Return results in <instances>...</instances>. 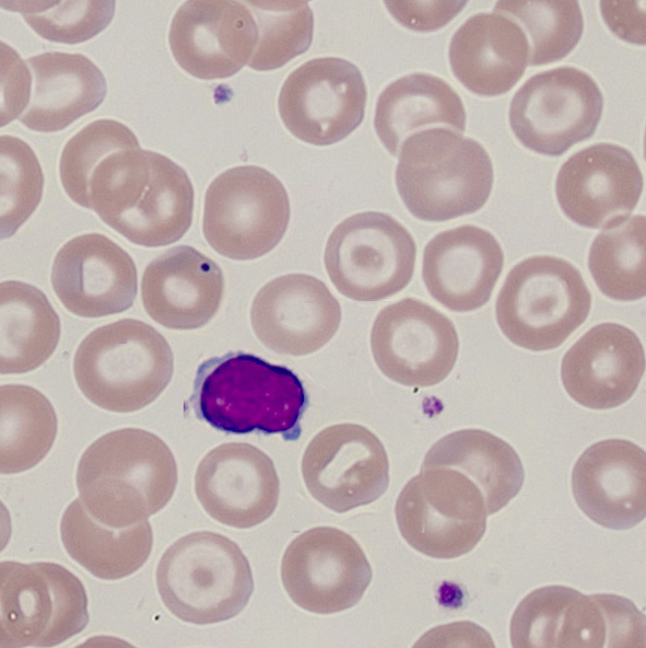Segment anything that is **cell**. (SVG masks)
Returning a JSON list of instances; mask_svg holds the SVG:
<instances>
[{
    "label": "cell",
    "mask_w": 646,
    "mask_h": 648,
    "mask_svg": "<svg viewBox=\"0 0 646 648\" xmlns=\"http://www.w3.org/2000/svg\"><path fill=\"white\" fill-rule=\"evenodd\" d=\"M10 11L22 13L24 21L40 37L61 44L83 43L104 31L115 14L113 0L0 1Z\"/></svg>",
    "instance_id": "8d00e7d4"
},
{
    "label": "cell",
    "mask_w": 646,
    "mask_h": 648,
    "mask_svg": "<svg viewBox=\"0 0 646 648\" xmlns=\"http://www.w3.org/2000/svg\"><path fill=\"white\" fill-rule=\"evenodd\" d=\"M572 491L595 523L611 530L634 528L646 512V455L624 439L591 444L576 461Z\"/></svg>",
    "instance_id": "603a6c76"
},
{
    "label": "cell",
    "mask_w": 646,
    "mask_h": 648,
    "mask_svg": "<svg viewBox=\"0 0 646 648\" xmlns=\"http://www.w3.org/2000/svg\"><path fill=\"white\" fill-rule=\"evenodd\" d=\"M60 320L46 294L33 285H0V373L21 374L42 366L56 350Z\"/></svg>",
    "instance_id": "4dcf8cb0"
},
{
    "label": "cell",
    "mask_w": 646,
    "mask_h": 648,
    "mask_svg": "<svg viewBox=\"0 0 646 648\" xmlns=\"http://www.w3.org/2000/svg\"><path fill=\"white\" fill-rule=\"evenodd\" d=\"M26 61L33 74V91L20 120L31 130H62L96 109L106 96L103 72L82 54L48 51Z\"/></svg>",
    "instance_id": "4316f807"
},
{
    "label": "cell",
    "mask_w": 646,
    "mask_h": 648,
    "mask_svg": "<svg viewBox=\"0 0 646 648\" xmlns=\"http://www.w3.org/2000/svg\"><path fill=\"white\" fill-rule=\"evenodd\" d=\"M258 25V42L247 66L257 71L281 68L306 51L313 40L314 14L306 1H244Z\"/></svg>",
    "instance_id": "e575fe53"
},
{
    "label": "cell",
    "mask_w": 646,
    "mask_h": 648,
    "mask_svg": "<svg viewBox=\"0 0 646 648\" xmlns=\"http://www.w3.org/2000/svg\"><path fill=\"white\" fill-rule=\"evenodd\" d=\"M309 494L342 513L372 504L387 489L389 462L384 444L357 424H338L319 431L302 459Z\"/></svg>",
    "instance_id": "2e32d148"
},
{
    "label": "cell",
    "mask_w": 646,
    "mask_h": 648,
    "mask_svg": "<svg viewBox=\"0 0 646 648\" xmlns=\"http://www.w3.org/2000/svg\"><path fill=\"white\" fill-rule=\"evenodd\" d=\"M529 58V42L521 26L497 12L468 18L448 47L453 73L480 96H498L512 90L524 76Z\"/></svg>",
    "instance_id": "484cf974"
},
{
    "label": "cell",
    "mask_w": 646,
    "mask_h": 648,
    "mask_svg": "<svg viewBox=\"0 0 646 648\" xmlns=\"http://www.w3.org/2000/svg\"><path fill=\"white\" fill-rule=\"evenodd\" d=\"M156 585L166 609L196 625L233 618L254 591L251 568L239 546L210 531L175 541L158 562Z\"/></svg>",
    "instance_id": "8992f818"
},
{
    "label": "cell",
    "mask_w": 646,
    "mask_h": 648,
    "mask_svg": "<svg viewBox=\"0 0 646 648\" xmlns=\"http://www.w3.org/2000/svg\"><path fill=\"white\" fill-rule=\"evenodd\" d=\"M223 293L221 267L189 245L172 247L154 258L141 281L145 312L172 329L204 326L218 312Z\"/></svg>",
    "instance_id": "d4e9b609"
},
{
    "label": "cell",
    "mask_w": 646,
    "mask_h": 648,
    "mask_svg": "<svg viewBox=\"0 0 646 648\" xmlns=\"http://www.w3.org/2000/svg\"><path fill=\"white\" fill-rule=\"evenodd\" d=\"M26 62L1 42V127L21 117L30 105L33 78Z\"/></svg>",
    "instance_id": "f35d334b"
},
{
    "label": "cell",
    "mask_w": 646,
    "mask_h": 648,
    "mask_svg": "<svg viewBox=\"0 0 646 648\" xmlns=\"http://www.w3.org/2000/svg\"><path fill=\"white\" fill-rule=\"evenodd\" d=\"M52 289L70 313L87 319L127 311L138 292L131 256L102 233H85L64 243L51 267Z\"/></svg>",
    "instance_id": "d6986e66"
},
{
    "label": "cell",
    "mask_w": 646,
    "mask_h": 648,
    "mask_svg": "<svg viewBox=\"0 0 646 648\" xmlns=\"http://www.w3.org/2000/svg\"><path fill=\"white\" fill-rule=\"evenodd\" d=\"M504 267L495 236L465 224L439 232L425 245L422 278L428 293L445 308L470 312L491 298Z\"/></svg>",
    "instance_id": "cb8c5ba5"
},
{
    "label": "cell",
    "mask_w": 646,
    "mask_h": 648,
    "mask_svg": "<svg viewBox=\"0 0 646 648\" xmlns=\"http://www.w3.org/2000/svg\"><path fill=\"white\" fill-rule=\"evenodd\" d=\"M90 209L133 244L158 247L189 230L195 205L186 171L168 157L141 148L107 155L89 186Z\"/></svg>",
    "instance_id": "6da1fadb"
},
{
    "label": "cell",
    "mask_w": 646,
    "mask_h": 648,
    "mask_svg": "<svg viewBox=\"0 0 646 648\" xmlns=\"http://www.w3.org/2000/svg\"><path fill=\"white\" fill-rule=\"evenodd\" d=\"M178 473L175 456L156 435L122 428L91 443L77 467L80 499L110 528L143 522L172 499Z\"/></svg>",
    "instance_id": "7a4b0ae2"
},
{
    "label": "cell",
    "mask_w": 646,
    "mask_h": 648,
    "mask_svg": "<svg viewBox=\"0 0 646 648\" xmlns=\"http://www.w3.org/2000/svg\"><path fill=\"white\" fill-rule=\"evenodd\" d=\"M58 430L52 404L24 384L0 387V473L16 474L37 465L50 451Z\"/></svg>",
    "instance_id": "1f68e13d"
},
{
    "label": "cell",
    "mask_w": 646,
    "mask_h": 648,
    "mask_svg": "<svg viewBox=\"0 0 646 648\" xmlns=\"http://www.w3.org/2000/svg\"><path fill=\"white\" fill-rule=\"evenodd\" d=\"M133 148H140L138 138L118 120L102 118L83 127L67 141L60 155L59 175L67 195L90 209L89 186L96 166L107 155Z\"/></svg>",
    "instance_id": "d590c367"
},
{
    "label": "cell",
    "mask_w": 646,
    "mask_h": 648,
    "mask_svg": "<svg viewBox=\"0 0 646 648\" xmlns=\"http://www.w3.org/2000/svg\"><path fill=\"white\" fill-rule=\"evenodd\" d=\"M307 403L305 387L292 370L243 351L203 361L190 397L196 416L220 431L286 439L299 435Z\"/></svg>",
    "instance_id": "3957f363"
},
{
    "label": "cell",
    "mask_w": 646,
    "mask_h": 648,
    "mask_svg": "<svg viewBox=\"0 0 646 648\" xmlns=\"http://www.w3.org/2000/svg\"><path fill=\"white\" fill-rule=\"evenodd\" d=\"M643 190V175L634 155L610 142L588 146L560 167L555 195L574 223L606 229L630 217Z\"/></svg>",
    "instance_id": "ac0fdd59"
},
{
    "label": "cell",
    "mask_w": 646,
    "mask_h": 648,
    "mask_svg": "<svg viewBox=\"0 0 646 648\" xmlns=\"http://www.w3.org/2000/svg\"><path fill=\"white\" fill-rule=\"evenodd\" d=\"M416 245L394 217L379 211L350 216L330 233L324 254L336 289L354 301L387 299L411 281Z\"/></svg>",
    "instance_id": "8fae6325"
},
{
    "label": "cell",
    "mask_w": 646,
    "mask_h": 648,
    "mask_svg": "<svg viewBox=\"0 0 646 648\" xmlns=\"http://www.w3.org/2000/svg\"><path fill=\"white\" fill-rule=\"evenodd\" d=\"M258 25L244 1L189 0L175 12L168 44L177 65L202 80L236 74L250 60Z\"/></svg>",
    "instance_id": "e0dca14e"
},
{
    "label": "cell",
    "mask_w": 646,
    "mask_h": 648,
    "mask_svg": "<svg viewBox=\"0 0 646 648\" xmlns=\"http://www.w3.org/2000/svg\"><path fill=\"white\" fill-rule=\"evenodd\" d=\"M87 594L66 567L48 562L0 564V648L52 647L89 623Z\"/></svg>",
    "instance_id": "9c48e42d"
},
{
    "label": "cell",
    "mask_w": 646,
    "mask_h": 648,
    "mask_svg": "<svg viewBox=\"0 0 646 648\" xmlns=\"http://www.w3.org/2000/svg\"><path fill=\"white\" fill-rule=\"evenodd\" d=\"M603 112V95L595 79L571 66L530 77L514 94L509 126L527 149L560 157L589 139Z\"/></svg>",
    "instance_id": "7c38bea8"
},
{
    "label": "cell",
    "mask_w": 646,
    "mask_h": 648,
    "mask_svg": "<svg viewBox=\"0 0 646 648\" xmlns=\"http://www.w3.org/2000/svg\"><path fill=\"white\" fill-rule=\"evenodd\" d=\"M195 491L211 518L232 528L249 529L274 512L280 482L265 452L249 443L228 442L200 461Z\"/></svg>",
    "instance_id": "44dd1931"
},
{
    "label": "cell",
    "mask_w": 646,
    "mask_h": 648,
    "mask_svg": "<svg viewBox=\"0 0 646 648\" xmlns=\"http://www.w3.org/2000/svg\"><path fill=\"white\" fill-rule=\"evenodd\" d=\"M591 293L568 261L536 255L516 264L495 303L500 329L530 351L560 347L588 317Z\"/></svg>",
    "instance_id": "52a82bcc"
},
{
    "label": "cell",
    "mask_w": 646,
    "mask_h": 648,
    "mask_svg": "<svg viewBox=\"0 0 646 648\" xmlns=\"http://www.w3.org/2000/svg\"><path fill=\"white\" fill-rule=\"evenodd\" d=\"M645 1H601L600 11L608 27L619 38L645 44Z\"/></svg>",
    "instance_id": "60d3db41"
},
{
    "label": "cell",
    "mask_w": 646,
    "mask_h": 648,
    "mask_svg": "<svg viewBox=\"0 0 646 648\" xmlns=\"http://www.w3.org/2000/svg\"><path fill=\"white\" fill-rule=\"evenodd\" d=\"M371 348L385 377L406 386L427 387L453 371L459 338L446 315L423 301L406 298L377 314Z\"/></svg>",
    "instance_id": "5bb4252c"
},
{
    "label": "cell",
    "mask_w": 646,
    "mask_h": 648,
    "mask_svg": "<svg viewBox=\"0 0 646 648\" xmlns=\"http://www.w3.org/2000/svg\"><path fill=\"white\" fill-rule=\"evenodd\" d=\"M645 217L635 215L602 229L594 239L588 268L606 297L616 301L645 297Z\"/></svg>",
    "instance_id": "d6a6232c"
},
{
    "label": "cell",
    "mask_w": 646,
    "mask_h": 648,
    "mask_svg": "<svg viewBox=\"0 0 646 648\" xmlns=\"http://www.w3.org/2000/svg\"><path fill=\"white\" fill-rule=\"evenodd\" d=\"M250 321L255 335L270 350L306 356L334 336L341 306L320 279L289 274L270 280L257 292Z\"/></svg>",
    "instance_id": "ffe728a7"
},
{
    "label": "cell",
    "mask_w": 646,
    "mask_h": 648,
    "mask_svg": "<svg viewBox=\"0 0 646 648\" xmlns=\"http://www.w3.org/2000/svg\"><path fill=\"white\" fill-rule=\"evenodd\" d=\"M432 125H444L459 132L466 129L463 103L442 78L425 72L410 73L389 83L379 94L374 127L392 155L411 132Z\"/></svg>",
    "instance_id": "83f0119b"
},
{
    "label": "cell",
    "mask_w": 646,
    "mask_h": 648,
    "mask_svg": "<svg viewBox=\"0 0 646 648\" xmlns=\"http://www.w3.org/2000/svg\"><path fill=\"white\" fill-rule=\"evenodd\" d=\"M60 537L68 555L102 580L134 574L153 546V532L146 520L129 528H110L93 518L80 498L66 508Z\"/></svg>",
    "instance_id": "f546056e"
},
{
    "label": "cell",
    "mask_w": 646,
    "mask_h": 648,
    "mask_svg": "<svg viewBox=\"0 0 646 648\" xmlns=\"http://www.w3.org/2000/svg\"><path fill=\"white\" fill-rule=\"evenodd\" d=\"M493 12L513 16L526 28L531 42L530 66L563 59L576 47L584 31L578 1H497Z\"/></svg>",
    "instance_id": "836d02e7"
},
{
    "label": "cell",
    "mask_w": 646,
    "mask_h": 648,
    "mask_svg": "<svg viewBox=\"0 0 646 648\" xmlns=\"http://www.w3.org/2000/svg\"><path fill=\"white\" fill-rule=\"evenodd\" d=\"M395 182L413 217L442 222L480 210L491 195L494 171L479 141L434 127L403 141Z\"/></svg>",
    "instance_id": "277c9868"
},
{
    "label": "cell",
    "mask_w": 646,
    "mask_h": 648,
    "mask_svg": "<svg viewBox=\"0 0 646 648\" xmlns=\"http://www.w3.org/2000/svg\"><path fill=\"white\" fill-rule=\"evenodd\" d=\"M281 578L297 606L315 614H333L359 603L371 583L372 568L350 534L317 526L289 544Z\"/></svg>",
    "instance_id": "9a60e30c"
},
{
    "label": "cell",
    "mask_w": 646,
    "mask_h": 648,
    "mask_svg": "<svg viewBox=\"0 0 646 648\" xmlns=\"http://www.w3.org/2000/svg\"><path fill=\"white\" fill-rule=\"evenodd\" d=\"M395 513L406 542L439 559L471 552L485 533L489 516L475 483L445 466L422 467L400 491Z\"/></svg>",
    "instance_id": "30bf717a"
},
{
    "label": "cell",
    "mask_w": 646,
    "mask_h": 648,
    "mask_svg": "<svg viewBox=\"0 0 646 648\" xmlns=\"http://www.w3.org/2000/svg\"><path fill=\"white\" fill-rule=\"evenodd\" d=\"M445 466L466 474L482 491L488 514L516 497L525 481L521 460L502 438L477 428L446 435L427 451L422 467Z\"/></svg>",
    "instance_id": "f1b7e54d"
},
{
    "label": "cell",
    "mask_w": 646,
    "mask_h": 648,
    "mask_svg": "<svg viewBox=\"0 0 646 648\" xmlns=\"http://www.w3.org/2000/svg\"><path fill=\"white\" fill-rule=\"evenodd\" d=\"M645 372V352L638 336L618 323L588 329L564 354L561 380L580 406L603 410L626 403Z\"/></svg>",
    "instance_id": "7402d4cb"
},
{
    "label": "cell",
    "mask_w": 646,
    "mask_h": 648,
    "mask_svg": "<svg viewBox=\"0 0 646 648\" xmlns=\"http://www.w3.org/2000/svg\"><path fill=\"white\" fill-rule=\"evenodd\" d=\"M290 199L282 182L257 165L219 174L204 195L202 232L220 255L251 261L272 251L290 221Z\"/></svg>",
    "instance_id": "ba28073f"
},
{
    "label": "cell",
    "mask_w": 646,
    "mask_h": 648,
    "mask_svg": "<svg viewBox=\"0 0 646 648\" xmlns=\"http://www.w3.org/2000/svg\"><path fill=\"white\" fill-rule=\"evenodd\" d=\"M366 100V84L354 63L339 57H319L286 77L278 109L294 137L313 146H330L361 125Z\"/></svg>",
    "instance_id": "4fadbf2b"
},
{
    "label": "cell",
    "mask_w": 646,
    "mask_h": 648,
    "mask_svg": "<svg viewBox=\"0 0 646 648\" xmlns=\"http://www.w3.org/2000/svg\"><path fill=\"white\" fill-rule=\"evenodd\" d=\"M389 13L404 27L433 32L447 25L466 7V1H385Z\"/></svg>",
    "instance_id": "ab89813d"
},
{
    "label": "cell",
    "mask_w": 646,
    "mask_h": 648,
    "mask_svg": "<svg viewBox=\"0 0 646 648\" xmlns=\"http://www.w3.org/2000/svg\"><path fill=\"white\" fill-rule=\"evenodd\" d=\"M44 174L33 149L21 138L0 137V234L11 238L38 207Z\"/></svg>",
    "instance_id": "74e56055"
},
{
    "label": "cell",
    "mask_w": 646,
    "mask_h": 648,
    "mask_svg": "<svg viewBox=\"0 0 646 648\" xmlns=\"http://www.w3.org/2000/svg\"><path fill=\"white\" fill-rule=\"evenodd\" d=\"M173 372L174 356L165 337L134 319L93 329L73 357V375L82 394L114 413L150 405L167 387Z\"/></svg>",
    "instance_id": "5b68a950"
}]
</instances>
